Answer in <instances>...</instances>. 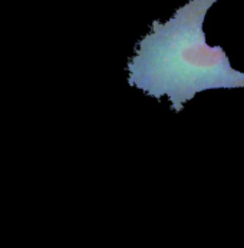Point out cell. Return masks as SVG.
Instances as JSON below:
<instances>
[{
  "mask_svg": "<svg viewBox=\"0 0 244 248\" xmlns=\"http://www.w3.org/2000/svg\"><path fill=\"white\" fill-rule=\"evenodd\" d=\"M215 1L190 0L167 22H152L127 65L128 83L151 98L167 96L177 113L200 92L244 88V72L206 40L203 25Z\"/></svg>",
  "mask_w": 244,
  "mask_h": 248,
  "instance_id": "1",
  "label": "cell"
}]
</instances>
